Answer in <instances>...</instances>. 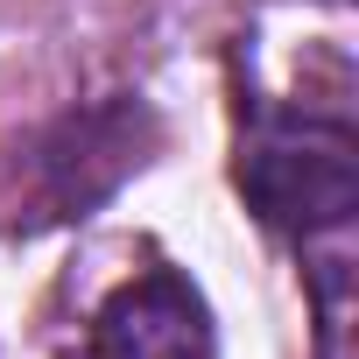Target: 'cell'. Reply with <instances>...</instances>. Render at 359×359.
<instances>
[{
	"label": "cell",
	"instance_id": "1",
	"mask_svg": "<svg viewBox=\"0 0 359 359\" xmlns=\"http://www.w3.org/2000/svg\"><path fill=\"white\" fill-rule=\"evenodd\" d=\"M240 191L282 233H331L359 212V141L345 113L275 106L240 148Z\"/></svg>",
	"mask_w": 359,
	"mask_h": 359
},
{
	"label": "cell",
	"instance_id": "2",
	"mask_svg": "<svg viewBox=\"0 0 359 359\" xmlns=\"http://www.w3.org/2000/svg\"><path fill=\"white\" fill-rule=\"evenodd\" d=\"M85 359H212V310L176 268H148L99 303Z\"/></svg>",
	"mask_w": 359,
	"mask_h": 359
}]
</instances>
